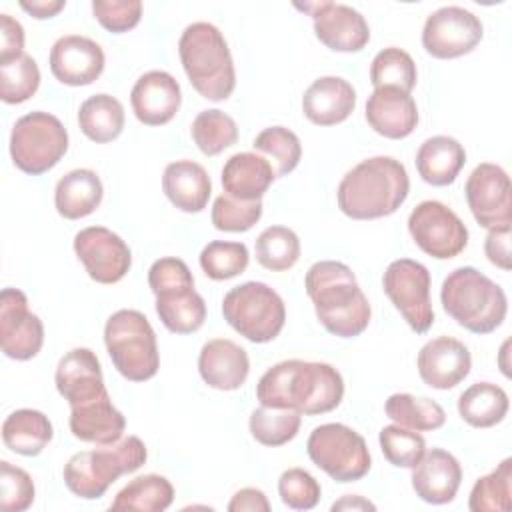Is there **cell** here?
Returning <instances> with one entry per match:
<instances>
[{"mask_svg":"<svg viewBox=\"0 0 512 512\" xmlns=\"http://www.w3.org/2000/svg\"><path fill=\"white\" fill-rule=\"evenodd\" d=\"M256 398L262 406L296 410L302 416L326 414L340 406L344 380L326 362L282 360L260 376Z\"/></svg>","mask_w":512,"mask_h":512,"instance_id":"cell-1","label":"cell"},{"mask_svg":"<svg viewBox=\"0 0 512 512\" xmlns=\"http://www.w3.org/2000/svg\"><path fill=\"white\" fill-rule=\"evenodd\" d=\"M304 288L314 304L316 318L334 336L354 338L372 318L368 298L350 266L338 260L314 262L304 278Z\"/></svg>","mask_w":512,"mask_h":512,"instance_id":"cell-2","label":"cell"},{"mask_svg":"<svg viewBox=\"0 0 512 512\" xmlns=\"http://www.w3.org/2000/svg\"><path fill=\"white\" fill-rule=\"evenodd\" d=\"M410 192L404 164L392 156H372L348 170L336 190L338 208L352 220L394 214Z\"/></svg>","mask_w":512,"mask_h":512,"instance_id":"cell-3","label":"cell"},{"mask_svg":"<svg viewBox=\"0 0 512 512\" xmlns=\"http://www.w3.org/2000/svg\"><path fill=\"white\" fill-rule=\"evenodd\" d=\"M182 68L192 88L206 100L222 102L236 88L234 60L222 32L210 22H192L178 40Z\"/></svg>","mask_w":512,"mask_h":512,"instance_id":"cell-4","label":"cell"},{"mask_svg":"<svg viewBox=\"0 0 512 512\" xmlns=\"http://www.w3.org/2000/svg\"><path fill=\"white\" fill-rule=\"evenodd\" d=\"M440 302L444 312L472 334L494 332L508 312L502 286L474 266H460L444 278Z\"/></svg>","mask_w":512,"mask_h":512,"instance_id":"cell-5","label":"cell"},{"mask_svg":"<svg viewBox=\"0 0 512 512\" xmlns=\"http://www.w3.org/2000/svg\"><path fill=\"white\" fill-rule=\"evenodd\" d=\"M148 458L138 436H124L118 442L94 450H82L68 458L62 470L66 488L84 500L102 498L120 476L136 472Z\"/></svg>","mask_w":512,"mask_h":512,"instance_id":"cell-6","label":"cell"},{"mask_svg":"<svg viewBox=\"0 0 512 512\" xmlns=\"http://www.w3.org/2000/svg\"><path fill=\"white\" fill-rule=\"evenodd\" d=\"M104 344L114 368L130 382H146L160 368L156 332L148 318L132 308L114 312L104 326Z\"/></svg>","mask_w":512,"mask_h":512,"instance_id":"cell-7","label":"cell"},{"mask_svg":"<svg viewBox=\"0 0 512 512\" xmlns=\"http://www.w3.org/2000/svg\"><path fill=\"white\" fill-rule=\"evenodd\" d=\"M222 316L240 336L254 344H264L282 332L286 306L282 296L268 284L244 282L226 292Z\"/></svg>","mask_w":512,"mask_h":512,"instance_id":"cell-8","label":"cell"},{"mask_svg":"<svg viewBox=\"0 0 512 512\" xmlns=\"http://www.w3.org/2000/svg\"><path fill=\"white\" fill-rule=\"evenodd\" d=\"M66 152L68 132L54 114L36 110L14 122L10 132V156L18 170L40 176L52 170Z\"/></svg>","mask_w":512,"mask_h":512,"instance_id":"cell-9","label":"cell"},{"mask_svg":"<svg viewBox=\"0 0 512 512\" xmlns=\"http://www.w3.org/2000/svg\"><path fill=\"white\" fill-rule=\"evenodd\" d=\"M306 452L320 470L340 484L364 478L372 466L366 440L340 422L316 426L308 436Z\"/></svg>","mask_w":512,"mask_h":512,"instance_id":"cell-10","label":"cell"},{"mask_svg":"<svg viewBox=\"0 0 512 512\" xmlns=\"http://www.w3.org/2000/svg\"><path fill=\"white\" fill-rule=\"evenodd\" d=\"M430 284L428 268L412 258L390 262L382 276L386 296L416 334H426L434 324Z\"/></svg>","mask_w":512,"mask_h":512,"instance_id":"cell-11","label":"cell"},{"mask_svg":"<svg viewBox=\"0 0 512 512\" xmlns=\"http://www.w3.org/2000/svg\"><path fill=\"white\" fill-rule=\"evenodd\" d=\"M408 232L414 244L436 260H450L468 244L466 224L452 208L438 200H424L410 212Z\"/></svg>","mask_w":512,"mask_h":512,"instance_id":"cell-12","label":"cell"},{"mask_svg":"<svg viewBox=\"0 0 512 512\" xmlns=\"http://www.w3.org/2000/svg\"><path fill=\"white\" fill-rule=\"evenodd\" d=\"M482 36L484 26L478 16L462 6H442L426 18L422 46L438 60H452L470 54Z\"/></svg>","mask_w":512,"mask_h":512,"instance_id":"cell-13","label":"cell"},{"mask_svg":"<svg viewBox=\"0 0 512 512\" xmlns=\"http://www.w3.org/2000/svg\"><path fill=\"white\" fill-rule=\"evenodd\" d=\"M464 192L468 208L482 228L492 230L512 224V188L502 166L478 164L470 172Z\"/></svg>","mask_w":512,"mask_h":512,"instance_id":"cell-14","label":"cell"},{"mask_svg":"<svg viewBox=\"0 0 512 512\" xmlns=\"http://www.w3.org/2000/svg\"><path fill=\"white\" fill-rule=\"evenodd\" d=\"M74 252L84 264L88 276L98 284L120 282L132 266V252L128 244L104 226H88L76 232Z\"/></svg>","mask_w":512,"mask_h":512,"instance_id":"cell-15","label":"cell"},{"mask_svg":"<svg viewBox=\"0 0 512 512\" xmlns=\"http://www.w3.org/2000/svg\"><path fill=\"white\" fill-rule=\"evenodd\" d=\"M294 6L312 16L316 38L334 52H360L370 40L366 18L352 6L328 0Z\"/></svg>","mask_w":512,"mask_h":512,"instance_id":"cell-16","label":"cell"},{"mask_svg":"<svg viewBox=\"0 0 512 512\" xmlns=\"http://www.w3.org/2000/svg\"><path fill=\"white\" fill-rule=\"evenodd\" d=\"M44 344V324L30 312L28 298L18 288L0 292V346L12 360L34 358Z\"/></svg>","mask_w":512,"mask_h":512,"instance_id":"cell-17","label":"cell"},{"mask_svg":"<svg viewBox=\"0 0 512 512\" xmlns=\"http://www.w3.org/2000/svg\"><path fill=\"white\" fill-rule=\"evenodd\" d=\"M50 72L66 86H88L104 72V50L98 42L80 34L60 36L48 56Z\"/></svg>","mask_w":512,"mask_h":512,"instance_id":"cell-18","label":"cell"},{"mask_svg":"<svg viewBox=\"0 0 512 512\" xmlns=\"http://www.w3.org/2000/svg\"><path fill=\"white\" fill-rule=\"evenodd\" d=\"M416 366L426 386L450 390L470 374L472 356L464 342L452 336H438L420 348Z\"/></svg>","mask_w":512,"mask_h":512,"instance_id":"cell-19","label":"cell"},{"mask_svg":"<svg viewBox=\"0 0 512 512\" xmlns=\"http://www.w3.org/2000/svg\"><path fill=\"white\" fill-rule=\"evenodd\" d=\"M134 116L146 126L168 124L182 104V90L178 80L164 70H150L142 74L130 92Z\"/></svg>","mask_w":512,"mask_h":512,"instance_id":"cell-20","label":"cell"},{"mask_svg":"<svg viewBox=\"0 0 512 512\" xmlns=\"http://www.w3.org/2000/svg\"><path fill=\"white\" fill-rule=\"evenodd\" d=\"M54 382L56 390L70 406L108 394L100 360L90 348H72L66 352L56 366Z\"/></svg>","mask_w":512,"mask_h":512,"instance_id":"cell-21","label":"cell"},{"mask_svg":"<svg viewBox=\"0 0 512 512\" xmlns=\"http://www.w3.org/2000/svg\"><path fill=\"white\" fill-rule=\"evenodd\" d=\"M368 126L390 140H402L418 126V106L408 92L392 86L374 88L366 100Z\"/></svg>","mask_w":512,"mask_h":512,"instance_id":"cell-22","label":"cell"},{"mask_svg":"<svg viewBox=\"0 0 512 512\" xmlns=\"http://www.w3.org/2000/svg\"><path fill=\"white\" fill-rule=\"evenodd\" d=\"M462 482V466L454 454L442 448L426 450L412 468V490L428 504H448Z\"/></svg>","mask_w":512,"mask_h":512,"instance_id":"cell-23","label":"cell"},{"mask_svg":"<svg viewBox=\"0 0 512 512\" xmlns=\"http://www.w3.org/2000/svg\"><path fill=\"white\" fill-rule=\"evenodd\" d=\"M198 372L214 390H238L250 374L248 352L228 338L208 340L198 354Z\"/></svg>","mask_w":512,"mask_h":512,"instance_id":"cell-24","label":"cell"},{"mask_svg":"<svg viewBox=\"0 0 512 512\" xmlns=\"http://www.w3.org/2000/svg\"><path fill=\"white\" fill-rule=\"evenodd\" d=\"M356 108L354 86L340 76H322L314 80L302 96V112L316 126H334L344 122Z\"/></svg>","mask_w":512,"mask_h":512,"instance_id":"cell-25","label":"cell"},{"mask_svg":"<svg viewBox=\"0 0 512 512\" xmlns=\"http://www.w3.org/2000/svg\"><path fill=\"white\" fill-rule=\"evenodd\" d=\"M274 180L272 162L258 152H236L222 168L224 194L242 202L262 200Z\"/></svg>","mask_w":512,"mask_h":512,"instance_id":"cell-26","label":"cell"},{"mask_svg":"<svg viewBox=\"0 0 512 512\" xmlns=\"http://www.w3.org/2000/svg\"><path fill=\"white\" fill-rule=\"evenodd\" d=\"M124 428L126 418L112 404L110 394L78 406H70V432L82 442L98 446L112 444L122 438Z\"/></svg>","mask_w":512,"mask_h":512,"instance_id":"cell-27","label":"cell"},{"mask_svg":"<svg viewBox=\"0 0 512 512\" xmlns=\"http://www.w3.org/2000/svg\"><path fill=\"white\" fill-rule=\"evenodd\" d=\"M162 190L166 198L182 212H202L212 194V182L206 168L194 160H176L164 168Z\"/></svg>","mask_w":512,"mask_h":512,"instance_id":"cell-28","label":"cell"},{"mask_svg":"<svg viewBox=\"0 0 512 512\" xmlns=\"http://www.w3.org/2000/svg\"><path fill=\"white\" fill-rule=\"evenodd\" d=\"M416 170L426 184L448 186L452 184L466 164L464 146L452 136L426 138L416 152Z\"/></svg>","mask_w":512,"mask_h":512,"instance_id":"cell-29","label":"cell"},{"mask_svg":"<svg viewBox=\"0 0 512 512\" xmlns=\"http://www.w3.org/2000/svg\"><path fill=\"white\" fill-rule=\"evenodd\" d=\"M104 186L100 176L90 168H76L64 174L54 188L56 212L66 220L90 216L102 202Z\"/></svg>","mask_w":512,"mask_h":512,"instance_id":"cell-30","label":"cell"},{"mask_svg":"<svg viewBox=\"0 0 512 512\" xmlns=\"http://www.w3.org/2000/svg\"><path fill=\"white\" fill-rule=\"evenodd\" d=\"M54 428L40 410L20 408L6 416L2 424V442L20 456H38L52 440Z\"/></svg>","mask_w":512,"mask_h":512,"instance_id":"cell-31","label":"cell"},{"mask_svg":"<svg viewBox=\"0 0 512 512\" xmlns=\"http://www.w3.org/2000/svg\"><path fill=\"white\" fill-rule=\"evenodd\" d=\"M508 394L492 382H476L458 398V414L472 428H492L508 414Z\"/></svg>","mask_w":512,"mask_h":512,"instance_id":"cell-32","label":"cell"},{"mask_svg":"<svg viewBox=\"0 0 512 512\" xmlns=\"http://www.w3.org/2000/svg\"><path fill=\"white\" fill-rule=\"evenodd\" d=\"M78 126L96 144L112 142L124 130V106L110 94H94L80 104Z\"/></svg>","mask_w":512,"mask_h":512,"instance_id":"cell-33","label":"cell"},{"mask_svg":"<svg viewBox=\"0 0 512 512\" xmlns=\"http://www.w3.org/2000/svg\"><path fill=\"white\" fill-rule=\"evenodd\" d=\"M174 502V486L160 474H144L130 480L110 502V510L162 512Z\"/></svg>","mask_w":512,"mask_h":512,"instance_id":"cell-34","label":"cell"},{"mask_svg":"<svg viewBox=\"0 0 512 512\" xmlns=\"http://www.w3.org/2000/svg\"><path fill=\"white\" fill-rule=\"evenodd\" d=\"M384 412L394 424L416 432L438 430L446 422V412L436 400L418 398L408 392H396L388 396Z\"/></svg>","mask_w":512,"mask_h":512,"instance_id":"cell-35","label":"cell"},{"mask_svg":"<svg viewBox=\"0 0 512 512\" xmlns=\"http://www.w3.org/2000/svg\"><path fill=\"white\" fill-rule=\"evenodd\" d=\"M156 314L166 330L174 334H192L200 330L206 320V302L194 288L170 296H158Z\"/></svg>","mask_w":512,"mask_h":512,"instance_id":"cell-36","label":"cell"},{"mask_svg":"<svg viewBox=\"0 0 512 512\" xmlns=\"http://www.w3.org/2000/svg\"><path fill=\"white\" fill-rule=\"evenodd\" d=\"M256 260L270 272H286L300 258V238L288 226H268L256 238Z\"/></svg>","mask_w":512,"mask_h":512,"instance_id":"cell-37","label":"cell"},{"mask_svg":"<svg viewBox=\"0 0 512 512\" xmlns=\"http://www.w3.org/2000/svg\"><path fill=\"white\" fill-rule=\"evenodd\" d=\"M468 508L472 512H508L512 508V458H504L490 474L474 482Z\"/></svg>","mask_w":512,"mask_h":512,"instance_id":"cell-38","label":"cell"},{"mask_svg":"<svg viewBox=\"0 0 512 512\" xmlns=\"http://www.w3.org/2000/svg\"><path fill=\"white\" fill-rule=\"evenodd\" d=\"M302 424V414L296 410L286 408H270V406H258L250 414V434L256 442L262 446H282L288 444L292 438H296Z\"/></svg>","mask_w":512,"mask_h":512,"instance_id":"cell-39","label":"cell"},{"mask_svg":"<svg viewBox=\"0 0 512 512\" xmlns=\"http://www.w3.org/2000/svg\"><path fill=\"white\" fill-rule=\"evenodd\" d=\"M190 134L204 156H218L238 140V126L232 116L212 108L202 110L192 120Z\"/></svg>","mask_w":512,"mask_h":512,"instance_id":"cell-40","label":"cell"},{"mask_svg":"<svg viewBox=\"0 0 512 512\" xmlns=\"http://www.w3.org/2000/svg\"><path fill=\"white\" fill-rule=\"evenodd\" d=\"M418 80V70L412 56L396 46L380 50L370 64V82L374 88L392 86L402 92H412Z\"/></svg>","mask_w":512,"mask_h":512,"instance_id":"cell-41","label":"cell"},{"mask_svg":"<svg viewBox=\"0 0 512 512\" xmlns=\"http://www.w3.org/2000/svg\"><path fill=\"white\" fill-rule=\"evenodd\" d=\"M198 260H200L202 272L210 280L222 282L242 274L248 268L250 252L244 242L212 240L202 248Z\"/></svg>","mask_w":512,"mask_h":512,"instance_id":"cell-42","label":"cell"},{"mask_svg":"<svg viewBox=\"0 0 512 512\" xmlns=\"http://www.w3.org/2000/svg\"><path fill=\"white\" fill-rule=\"evenodd\" d=\"M252 146L256 152L266 154L270 160H274L276 178L288 176L300 164L302 158L300 138L284 126L264 128L260 134H256Z\"/></svg>","mask_w":512,"mask_h":512,"instance_id":"cell-43","label":"cell"},{"mask_svg":"<svg viewBox=\"0 0 512 512\" xmlns=\"http://www.w3.org/2000/svg\"><path fill=\"white\" fill-rule=\"evenodd\" d=\"M40 68L26 52L8 62H0V98L6 104H22L36 94Z\"/></svg>","mask_w":512,"mask_h":512,"instance_id":"cell-44","label":"cell"},{"mask_svg":"<svg viewBox=\"0 0 512 512\" xmlns=\"http://www.w3.org/2000/svg\"><path fill=\"white\" fill-rule=\"evenodd\" d=\"M378 442L384 458L396 468H414L426 452V440L416 430L398 424L384 426Z\"/></svg>","mask_w":512,"mask_h":512,"instance_id":"cell-45","label":"cell"},{"mask_svg":"<svg viewBox=\"0 0 512 512\" xmlns=\"http://www.w3.org/2000/svg\"><path fill=\"white\" fill-rule=\"evenodd\" d=\"M262 218V200L242 202L220 194L212 206V224L220 232H246Z\"/></svg>","mask_w":512,"mask_h":512,"instance_id":"cell-46","label":"cell"},{"mask_svg":"<svg viewBox=\"0 0 512 512\" xmlns=\"http://www.w3.org/2000/svg\"><path fill=\"white\" fill-rule=\"evenodd\" d=\"M280 500L292 510H312L322 496L318 480L304 468H288L278 478Z\"/></svg>","mask_w":512,"mask_h":512,"instance_id":"cell-47","label":"cell"},{"mask_svg":"<svg viewBox=\"0 0 512 512\" xmlns=\"http://www.w3.org/2000/svg\"><path fill=\"white\" fill-rule=\"evenodd\" d=\"M36 496L30 474L8 460L0 462V508L4 512H24Z\"/></svg>","mask_w":512,"mask_h":512,"instance_id":"cell-48","label":"cell"},{"mask_svg":"<svg viewBox=\"0 0 512 512\" xmlns=\"http://www.w3.org/2000/svg\"><path fill=\"white\" fill-rule=\"evenodd\" d=\"M148 286L152 294L158 296H170L176 292H186L194 288V276L188 268V264L174 256L158 258L150 270H148Z\"/></svg>","mask_w":512,"mask_h":512,"instance_id":"cell-49","label":"cell"},{"mask_svg":"<svg viewBox=\"0 0 512 512\" xmlns=\"http://www.w3.org/2000/svg\"><path fill=\"white\" fill-rule=\"evenodd\" d=\"M92 14L102 28L114 34H122L138 26L142 18V2L140 0H94Z\"/></svg>","mask_w":512,"mask_h":512,"instance_id":"cell-50","label":"cell"},{"mask_svg":"<svg viewBox=\"0 0 512 512\" xmlns=\"http://www.w3.org/2000/svg\"><path fill=\"white\" fill-rule=\"evenodd\" d=\"M24 54V28L10 14H0V62Z\"/></svg>","mask_w":512,"mask_h":512,"instance_id":"cell-51","label":"cell"},{"mask_svg":"<svg viewBox=\"0 0 512 512\" xmlns=\"http://www.w3.org/2000/svg\"><path fill=\"white\" fill-rule=\"evenodd\" d=\"M484 254L496 268L510 270V226L488 230L484 240Z\"/></svg>","mask_w":512,"mask_h":512,"instance_id":"cell-52","label":"cell"},{"mask_svg":"<svg viewBox=\"0 0 512 512\" xmlns=\"http://www.w3.org/2000/svg\"><path fill=\"white\" fill-rule=\"evenodd\" d=\"M230 512H270V502L260 488H240L228 502Z\"/></svg>","mask_w":512,"mask_h":512,"instance_id":"cell-53","label":"cell"},{"mask_svg":"<svg viewBox=\"0 0 512 512\" xmlns=\"http://www.w3.org/2000/svg\"><path fill=\"white\" fill-rule=\"evenodd\" d=\"M64 6V0H20V8L36 20L54 18L60 10H64Z\"/></svg>","mask_w":512,"mask_h":512,"instance_id":"cell-54","label":"cell"},{"mask_svg":"<svg viewBox=\"0 0 512 512\" xmlns=\"http://www.w3.org/2000/svg\"><path fill=\"white\" fill-rule=\"evenodd\" d=\"M332 510H376V506L358 494H346L332 504Z\"/></svg>","mask_w":512,"mask_h":512,"instance_id":"cell-55","label":"cell"},{"mask_svg":"<svg viewBox=\"0 0 512 512\" xmlns=\"http://www.w3.org/2000/svg\"><path fill=\"white\" fill-rule=\"evenodd\" d=\"M508 340L502 344V350H500V368H502V372L508 376L510 372H508V364H506V354H508Z\"/></svg>","mask_w":512,"mask_h":512,"instance_id":"cell-56","label":"cell"}]
</instances>
